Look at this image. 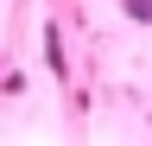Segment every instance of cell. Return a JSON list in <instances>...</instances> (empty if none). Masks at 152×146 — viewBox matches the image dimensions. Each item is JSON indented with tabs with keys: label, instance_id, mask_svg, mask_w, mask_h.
<instances>
[{
	"label": "cell",
	"instance_id": "obj_1",
	"mask_svg": "<svg viewBox=\"0 0 152 146\" xmlns=\"http://www.w3.org/2000/svg\"><path fill=\"white\" fill-rule=\"evenodd\" d=\"M121 7L133 13V19H152V0H121Z\"/></svg>",
	"mask_w": 152,
	"mask_h": 146
}]
</instances>
